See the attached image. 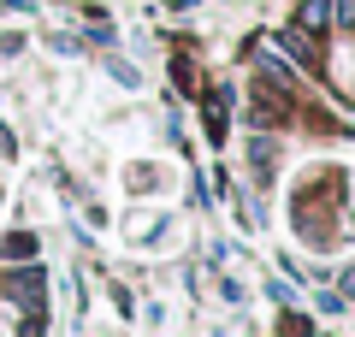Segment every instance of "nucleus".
<instances>
[{
    "label": "nucleus",
    "mask_w": 355,
    "mask_h": 337,
    "mask_svg": "<svg viewBox=\"0 0 355 337\" xmlns=\"http://www.w3.org/2000/svg\"><path fill=\"white\" fill-rule=\"evenodd\" d=\"M24 254H36V237H6L0 243V261H24Z\"/></svg>",
    "instance_id": "4"
},
{
    "label": "nucleus",
    "mask_w": 355,
    "mask_h": 337,
    "mask_svg": "<svg viewBox=\"0 0 355 337\" xmlns=\"http://www.w3.org/2000/svg\"><path fill=\"white\" fill-rule=\"evenodd\" d=\"M207 137H214V142H225V95H219V89L207 95Z\"/></svg>",
    "instance_id": "3"
},
{
    "label": "nucleus",
    "mask_w": 355,
    "mask_h": 337,
    "mask_svg": "<svg viewBox=\"0 0 355 337\" xmlns=\"http://www.w3.org/2000/svg\"><path fill=\"white\" fill-rule=\"evenodd\" d=\"M296 30H308V36L331 30V0H302V6H296Z\"/></svg>",
    "instance_id": "2"
},
{
    "label": "nucleus",
    "mask_w": 355,
    "mask_h": 337,
    "mask_svg": "<svg viewBox=\"0 0 355 337\" xmlns=\"http://www.w3.org/2000/svg\"><path fill=\"white\" fill-rule=\"evenodd\" d=\"M0 290L12 302H24V308H42V296H48V273H36V266H24V273H0Z\"/></svg>",
    "instance_id": "1"
},
{
    "label": "nucleus",
    "mask_w": 355,
    "mask_h": 337,
    "mask_svg": "<svg viewBox=\"0 0 355 337\" xmlns=\"http://www.w3.org/2000/svg\"><path fill=\"white\" fill-rule=\"evenodd\" d=\"M331 24H338L343 36H355V0H331Z\"/></svg>",
    "instance_id": "5"
}]
</instances>
